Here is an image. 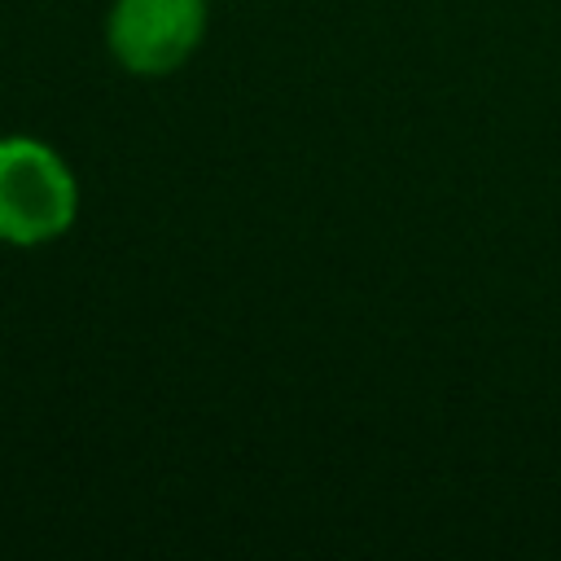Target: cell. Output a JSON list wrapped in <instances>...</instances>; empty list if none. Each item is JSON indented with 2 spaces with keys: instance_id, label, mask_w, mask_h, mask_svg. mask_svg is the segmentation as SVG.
<instances>
[{
  "instance_id": "2",
  "label": "cell",
  "mask_w": 561,
  "mask_h": 561,
  "mask_svg": "<svg viewBox=\"0 0 561 561\" xmlns=\"http://www.w3.org/2000/svg\"><path fill=\"white\" fill-rule=\"evenodd\" d=\"M206 35V0H114L105 44L127 75L162 79L180 70Z\"/></svg>"
},
{
  "instance_id": "1",
  "label": "cell",
  "mask_w": 561,
  "mask_h": 561,
  "mask_svg": "<svg viewBox=\"0 0 561 561\" xmlns=\"http://www.w3.org/2000/svg\"><path fill=\"white\" fill-rule=\"evenodd\" d=\"M79 215V184L66 158L35 136H0V241L48 245Z\"/></svg>"
}]
</instances>
